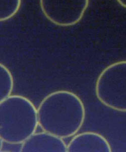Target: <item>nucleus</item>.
Masks as SVG:
<instances>
[{"mask_svg": "<svg viewBox=\"0 0 126 152\" xmlns=\"http://www.w3.org/2000/svg\"><path fill=\"white\" fill-rule=\"evenodd\" d=\"M111 144L105 137L94 132L77 134L67 145V152H111Z\"/></svg>", "mask_w": 126, "mask_h": 152, "instance_id": "5", "label": "nucleus"}, {"mask_svg": "<svg viewBox=\"0 0 126 152\" xmlns=\"http://www.w3.org/2000/svg\"><path fill=\"white\" fill-rule=\"evenodd\" d=\"M88 3L89 0H40V6L47 19L60 26L79 23Z\"/></svg>", "mask_w": 126, "mask_h": 152, "instance_id": "4", "label": "nucleus"}, {"mask_svg": "<svg viewBox=\"0 0 126 152\" xmlns=\"http://www.w3.org/2000/svg\"><path fill=\"white\" fill-rule=\"evenodd\" d=\"M38 124L45 132L62 138L74 136L84 123L86 109L74 92L56 90L48 94L37 107Z\"/></svg>", "mask_w": 126, "mask_h": 152, "instance_id": "1", "label": "nucleus"}, {"mask_svg": "<svg viewBox=\"0 0 126 152\" xmlns=\"http://www.w3.org/2000/svg\"><path fill=\"white\" fill-rule=\"evenodd\" d=\"M14 78L8 67L0 64V101L11 95L14 88Z\"/></svg>", "mask_w": 126, "mask_h": 152, "instance_id": "7", "label": "nucleus"}, {"mask_svg": "<svg viewBox=\"0 0 126 152\" xmlns=\"http://www.w3.org/2000/svg\"><path fill=\"white\" fill-rule=\"evenodd\" d=\"M21 152H66L67 145L55 135L43 131L35 132L21 144Z\"/></svg>", "mask_w": 126, "mask_h": 152, "instance_id": "6", "label": "nucleus"}, {"mask_svg": "<svg viewBox=\"0 0 126 152\" xmlns=\"http://www.w3.org/2000/svg\"><path fill=\"white\" fill-rule=\"evenodd\" d=\"M21 0H0V20H7L14 16L19 10Z\"/></svg>", "mask_w": 126, "mask_h": 152, "instance_id": "8", "label": "nucleus"}, {"mask_svg": "<svg viewBox=\"0 0 126 152\" xmlns=\"http://www.w3.org/2000/svg\"><path fill=\"white\" fill-rule=\"evenodd\" d=\"M122 6L126 8V0H117Z\"/></svg>", "mask_w": 126, "mask_h": 152, "instance_id": "9", "label": "nucleus"}, {"mask_svg": "<svg viewBox=\"0 0 126 152\" xmlns=\"http://www.w3.org/2000/svg\"><path fill=\"white\" fill-rule=\"evenodd\" d=\"M38 125L37 108L27 97L11 95L0 101V139L4 142L22 144Z\"/></svg>", "mask_w": 126, "mask_h": 152, "instance_id": "2", "label": "nucleus"}, {"mask_svg": "<svg viewBox=\"0 0 126 152\" xmlns=\"http://www.w3.org/2000/svg\"><path fill=\"white\" fill-rule=\"evenodd\" d=\"M95 92L103 105L126 113V60L114 62L100 72L95 82Z\"/></svg>", "mask_w": 126, "mask_h": 152, "instance_id": "3", "label": "nucleus"}]
</instances>
